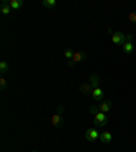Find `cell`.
<instances>
[{
    "mask_svg": "<svg viewBox=\"0 0 136 152\" xmlns=\"http://www.w3.org/2000/svg\"><path fill=\"white\" fill-rule=\"evenodd\" d=\"M89 83L91 84L93 88H98V87H99V76H98V75H95V73H93V75L90 76Z\"/></svg>",
    "mask_w": 136,
    "mask_h": 152,
    "instance_id": "obj_11",
    "label": "cell"
},
{
    "mask_svg": "<svg viewBox=\"0 0 136 152\" xmlns=\"http://www.w3.org/2000/svg\"><path fill=\"white\" fill-rule=\"evenodd\" d=\"M99 141L101 142H105V144H108V142L112 141V133L110 132H102L101 134H99Z\"/></svg>",
    "mask_w": 136,
    "mask_h": 152,
    "instance_id": "obj_10",
    "label": "cell"
},
{
    "mask_svg": "<svg viewBox=\"0 0 136 152\" xmlns=\"http://www.w3.org/2000/svg\"><path fill=\"white\" fill-rule=\"evenodd\" d=\"M10 6L12 10H19L23 6V1L22 0H10Z\"/></svg>",
    "mask_w": 136,
    "mask_h": 152,
    "instance_id": "obj_14",
    "label": "cell"
},
{
    "mask_svg": "<svg viewBox=\"0 0 136 152\" xmlns=\"http://www.w3.org/2000/svg\"><path fill=\"white\" fill-rule=\"evenodd\" d=\"M56 114H59V115H63L64 114V106H57V109H56Z\"/></svg>",
    "mask_w": 136,
    "mask_h": 152,
    "instance_id": "obj_20",
    "label": "cell"
},
{
    "mask_svg": "<svg viewBox=\"0 0 136 152\" xmlns=\"http://www.w3.org/2000/svg\"><path fill=\"white\" fill-rule=\"evenodd\" d=\"M32 152H37V151H32Z\"/></svg>",
    "mask_w": 136,
    "mask_h": 152,
    "instance_id": "obj_22",
    "label": "cell"
},
{
    "mask_svg": "<svg viewBox=\"0 0 136 152\" xmlns=\"http://www.w3.org/2000/svg\"><path fill=\"white\" fill-rule=\"evenodd\" d=\"M128 19H129V22H132L133 25H136V11L131 12L129 15H128Z\"/></svg>",
    "mask_w": 136,
    "mask_h": 152,
    "instance_id": "obj_19",
    "label": "cell"
},
{
    "mask_svg": "<svg viewBox=\"0 0 136 152\" xmlns=\"http://www.w3.org/2000/svg\"><path fill=\"white\" fill-rule=\"evenodd\" d=\"M89 111H90V114H93V115H97L98 113H101V111H99V107H98V106H95V104L90 106Z\"/></svg>",
    "mask_w": 136,
    "mask_h": 152,
    "instance_id": "obj_17",
    "label": "cell"
},
{
    "mask_svg": "<svg viewBox=\"0 0 136 152\" xmlns=\"http://www.w3.org/2000/svg\"><path fill=\"white\" fill-rule=\"evenodd\" d=\"M94 124L97 128H104L108 124V117L105 113H98L97 115H94Z\"/></svg>",
    "mask_w": 136,
    "mask_h": 152,
    "instance_id": "obj_3",
    "label": "cell"
},
{
    "mask_svg": "<svg viewBox=\"0 0 136 152\" xmlns=\"http://www.w3.org/2000/svg\"><path fill=\"white\" fill-rule=\"evenodd\" d=\"M74 54H75V53H74V50H72V49H70V48L64 52V57H65V58H68V60H71V58H72Z\"/></svg>",
    "mask_w": 136,
    "mask_h": 152,
    "instance_id": "obj_18",
    "label": "cell"
},
{
    "mask_svg": "<svg viewBox=\"0 0 136 152\" xmlns=\"http://www.w3.org/2000/svg\"><path fill=\"white\" fill-rule=\"evenodd\" d=\"M99 134L101 133H98V130H95L94 128H91V129H87L85 133V137L89 141H95V140H98L99 139Z\"/></svg>",
    "mask_w": 136,
    "mask_h": 152,
    "instance_id": "obj_4",
    "label": "cell"
},
{
    "mask_svg": "<svg viewBox=\"0 0 136 152\" xmlns=\"http://www.w3.org/2000/svg\"><path fill=\"white\" fill-rule=\"evenodd\" d=\"M8 69H10L8 63H7V61H1V63H0V73H1V75H6V73L8 72Z\"/></svg>",
    "mask_w": 136,
    "mask_h": 152,
    "instance_id": "obj_15",
    "label": "cell"
},
{
    "mask_svg": "<svg viewBox=\"0 0 136 152\" xmlns=\"http://www.w3.org/2000/svg\"><path fill=\"white\" fill-rule=\"evenodd\" d=\"M7 87H8V82H7V79L4 77V76H1V77H0V90L4 91Z\"/></svg>",
    "mask_w": 136,
    "mask_h": 152,
    "instance_id": "obj_16",
    "label": "cell"
},
{
    "mask_svg": "<svg viewBox=\"0 0 136 152\" xmlns=\"http://www.w3.org/2000/svg\"><path fill=\"white\" fill-rule=\"evenodd\" d=\"M11 6H10V1L8 0H3L1 1V4H0V11H1V14H3L4 16L10 15L11 14Z\"/></svg>",
    "mask_w": 136,
    "mask_h": 152,
    "instance_id": "obj_5",
    "label": "cell"
},
{
    "mask_svg": "<svg viewBox=\"0 0 136 152\" xmlns=\"http://www.w3.org/2000/svg\"><path fill=\"white\" fill-rule=\"evenodd\" d=\"M87 58V53L86 52H76L75 54H74V57L71 58V60H68V63H67V65L70 66V68H72V66H75L78 63H83V61Z\"/></svg>",
    "mask_w": 136,
    "mask_h": 152,
    "instance_id": "obj_1",
    "label": "cell"
},
{
    "mask_svg": "<svg viewBox=\"0 0 136 152\" xmlns=\"http://www.w3.org/2000/svg\"><path fill=\"white\" fill-rule=\"evenodd\" d=\"M91 96L95 102H99V101H102V98L105 96V91L102 88H99V87L98 88H94L91 92Z\"/></svg>",
    "mask_w": 136,
    "mask_h": 152,
    "instance_id": "obj_6",
    "label": "cell"
},
{
    "mask_svg": "<svg viewBox=\"0 0 136 152\" xmlns=\"http://www.w3.org/2000/svg\"><path fill=\"white\" fill-rule=\"evenodd\" d=\"M42 6L48 10H52L57 6V1L56 0H44V1H42Z\"/></svg>",
    "mask_w": 136,
    "mask_h": 152,
    "instance_id": "obj_13",
    "label": "cell"
},
{
    "mask_svg": "<svg viewBox=\"0 0 136 152\" xmlns=\"http://www.w3.org/2000/svg\"><path fill=\"white\" fill-rule=\"evenodd\" d=\"M93 87H91V84L90 83H82L80 84V87H79V91L82 92V94H85V95H91V92H93Z\"/></svg>",
    "mask_w": 136,
    "mask_h": 152,
    "instance_id": "obj_8",
    "label": "cell"
},
{
    "mask_svg": "<svg viewBox=\"0 0 136 152\" xmlns=\"http://www.w3.org/2000/svg\"><path fill=\"white\" fill-rule=\"evenodd\" d=\"M52 125L54 128H61L64 125V120L63 115H59V114H53L52 115Z\"/></svg>",
    "mask_w": 136,
    "mask_h": 152,
    "instance_id": "obj_7",
    "label": "cell"
},
{
    "mask_svg": "<svg viewBox=\"0 0 136 152\" xmlns=\"http://www.w3.org/2000/svg\"><path fill=\"white\" fill-rule=\"evenodd\" d=\"M98 107H99V111H101V113H108V111L112 109V102L110 101H102Z\"/></svg>",
    "mask_w": 136,
    "mask_h": 152,
    "instance_id": "obj_9",
    "label": "cell"
},
{
    "mask_svg": "<svg viewBox=\"0 0 136 152\" xmlns=\"http://www.w3.org/2000/svg\"><path fill=\"white\" fill-rule=\"evenodd\" d=\"M112 42H113L114 45H120V46H123V45L127 42V35L124 34V33H121V31H114L113 35H112Z\"/></svg>",
    "mask_w": 136,
    "mask_h": 152,
    "instance_id": "obj_2",
    "label": "cell"
},
{
    "mask_svg": "<svg viewBox=\"0 0 136 152\" xmlns=\"http://www.w3.org/2000/svg\"><path fill=\"white\" fill-rule=\"evenodd\" d=\"M133 49H135V46H133V42L127 41V42H125V44L123 45V52H124V53H127V54L132 53V52H133Z\"/></svg>",
    "mask_w": 136,
    "mask_h": 152,
    "instance_id": "obj_12",
    "label": "cell"
},
{
    "mask_svg": "<svg viewBox=\"0 0 136 152\" xmlns=\"http://www.w3.org/2000/svg\"><path fill=\"white\" fill-rule=\"evenodd\" d=\"M132 39H133V35H132V34H129V35H127V41H129V42H132Z\"/></svg>",
    "mask_w": 136,
    "mask_h": 152,
    "instance_id": "obj_21",
    "label": "cell"
}]
</instances>
